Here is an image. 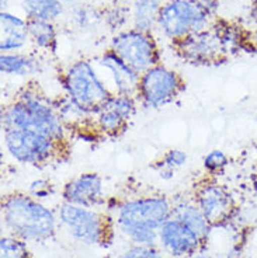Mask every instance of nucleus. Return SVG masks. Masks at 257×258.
Segmentation results:
<instances>
[{"instance_id":"nucleus-16","label":"nucleus","mask_w":257,"mask_h":258,"mask_svg":"<svg viewBox=\"0 0 257 258\" xmlns=\"http://www.w3.org/2000/svg\"><path fill=\"white\" fill-rule=\"evenodd\" d=\"M0 21H2L0 49L3 52L13 51V49H20L21 46H24L27 37L30 35L26 21H23L13 14L6 13V12L2 13Z\"/></svg>"},{"instance_id":"nucleus-22","label":"nucleus","mask_w":257,"mask_h":258,"mask_svg":"<svg viewBox=\"0 0 257 258\" xmlns=\"http://www.w3.org/2000/svg\"><path fill=\"white\" fill-rule=\"evenodd\" d=\"M0 258H31L24 240L19 237H3L0 241Z\"/></svg>"},{"instance_id":"nucleus-1","label":"nucleus","mask_w":257,"mask_h":258,"mask_svg":"<svg viewBox=\"0 0 257 258\" xmlns=\"http://www.w3.org/2000/svg\"><path fill=\"white\" fill-rule=\"evenodd\" d=\"M3 129H24L65 142V125L58 111L39 93L26 90L2 112Z\"/></svg>"},{"instance_id":"nucleus-10","label":"nucleus","mask_w":257,"mask_h":258,"mask_svg":"<svg viewBox=\"0 0 257 258\" xmlns=\"http://www.w3.org/2000/svg\"><path fill=\"white\" fill-rule=\"evenodd\" d=\"M135 97L113 94L94 114V129L106 136L121 135L135 112Z\"/></svg>"},{"instance_id":"nucleus-18","label":"nucleus","mask_w":257,"mask_h":258,"mask_svg":"<svg viewBox=\"0 0 257 258\" xmlns=\"http://www.w3.org/2000/svg\"><path fill=\"white\" fill-rule=\"evenodd\" d=\"M161 7L156 0H135L134 3V19L138 31H149L155 21H158Z\"/></svg>"},{"instance_id":"nucleus-17","label":"nucleus","mask_w":257,"mask_h":258,"mask_svg":"<svg viewBox=\"0 0 257 258\" xmlns=\"http://www.w3.org/2000/svg\"><path fill=\"white\" fill-rule=\"evenodd\" d=\"M23 9L30 20L52 21L62 14L61 0H24Z\"/></svg>"},{"instance_id":"nucleus-23","label":"nucleus","mask_w":257,"mask_h":258,"mask_svg":"<svg viewBox=\"0 0 257 258\" xmlns=\"http://www.w3.org/2000/svg\"><path fill=\"white\" fill-rule=\"evenodd\" d=\"M228 164V156L222 150H211L204 159V167L210 173H218Z\"/></svg>"},{"instance_id":"nucleus-9","label":"nucleus","mask_w":257,"mask_h":258,"mask_svg":"<svg viewBox=\"0 0 257 258\" xmlns=\"http://www.w3.org/2000/svg\"><path fill=\"white\" fill-rule=\"evenodd\" d=\"M59 216L72 236L82 243L100 244L104 239H107L109 227L106 225V220L89 208L65 202Z\"/></svg>"},{"instance_id":"nucleus-29","label":"nucleus","mask_w":257,"mask_h":258,"mask_svg":"<svg viewBox=\"0 0 257 258\" xmlns=\"http://www.w3.org/2000/svg\"><path fill=\"white\" fill-rule=\"evenodd\" d=\"M61 2H69V0H61Z\"/></svg>"},{"instance_id":"nucleus-11","label":"nucleus","mask_w":257,"mask_h":258,"mask_svg":"<svg viewBox=\"0 0 257 258\" xmlns=\"http://www.w3.org/2000/svg\"><path fill=\"white\" fill-rule=\"evenodd\" d=\"M163 248L176 257L191 255L199 248L202 240L179 218H169L159 230Z\"/></svg>"},{"instance_id":"nucleus-12","label":"nucleus","mask_w":257,"mask_h":258,"mask_svg":"<svg viewBox=\"0 0 257 258\" xmlns=\"http://www.w3.org/2000/svg\"><path fill=\"white\" fill-rule=\"evenodd\" d=\"M197 207L211 226L229 220L233 211V200L225 188L217 184H207L197 192Z\"/></svg>"},{"instance_id":"nucleus-27","label":"nucleus","mask_w":257,"mask_h":258,"mask_svg":"<svg viewBox=\"0 0 257 258\" xmlns=\"http://www.w3.org/2000/svg\"><path fill=\"white\" fill-rule=\"evenodd\" d=\"M193 258H208V257H207V255H201V254H199V255H194Z\"/></svg>"},{"instance_id":"nucleus-30","label":"nucleus","mask_w":257,"mask_h":258,"mask_svg":"<svg viewBox=\"0 0 257 258\" xmlns=\"http://www.w3.org/2000/svg\"><path fill=\"white\" fill-rule=\"evenodd\" d=\"M256 26H257V14H256Z\"/></svg>"},{"instance_id":"nucleus-21","label":"nucleus","mask_w":257,"mask_h":258,"mask_svg":"<svg viewBox=\"0 0 257 258\" xmlns=\"http://www.w3.org/2000/svg\"><path fill=\"white\" fill-rule=\"evenodd\" d=\"M28 32L39 48H54L55 44V30L51 21L42 20H30L27 21Z\"/></svg>"},{"instance_id":"nucleus-14","label":"nucleus","mask_w":257,"mask_h":258,"mask_svg":"<svg viewBox=\"0 0 257 258\" xmlns=\"http://www.w3.org/2000/svg\"><path fill=\"white\" fill-rule=\"evenodd\" d=\"M103 197V181L96 173H84L71 180L64 188V200L77 207L93 208Z\"/></svg>"},{"instance_id":"nucleus-19","label":"nucleus","mask_w":257,"mask_h":258,"mask_svg":"<svg viewBox=\"0 0 257 258\" xmlns=\"http://www.w3.org/2000/svg\"><path fill=\"white\" fill-rule=\"evenodd\" d=\"M181 222H184L193 232L198 234V237L202 241L207 239L208 233H210V223L205 219V216L199 211L198 207L194 205H184V207L179 208L177 211V216Z\"/></svg>"},{"instance_id":"nucleus-26","label":"nucleus","mask_w":257,"mask_h":258,"mask_svg":"<svg viewBox=\"0 0 257 258\" xmlns=\"http://www.w3.org/2000/svg\"><path fill=\"white\" fill-rule=\"evenodd\" d=\"M30 192H31L35 198H48L52 194L51 182L45 180L34 181V182H31Z\"/></svg>"},{"instance_id":"nucleus-3","label":"nucleus","mask_w":257,"mask_h":258,"mask_svg":"<svg viewBox=\"0 0 257 258\" xmlns=\"http://www.w3.org/2000/svg\"><path fill=\"white\" fill-rule=\"evenodd\" d=\"M2 212L6 226L19 239L42 241L55 232L54 213L31 197L14 194L3 200Z\"/></svg>"},{"instance_id":"nucleus-25","label":"nucleus","mask_w":257,"mask_h":258,"mask_svg":"<svg viewBox=\"0 0 257 258\" xmlns=\"http://www.w3.org/2000/svg\"><path fill=\"white\" fill-rule=\"evenodd\" d=\"M121 258H163L155 247L150 245H136L125 252Z\"/></svg>"},{"instance_id":"nucleus-7","label":"nucleus","mask_w":257,"mask_h":258,"mask_svg":"<svg viewBox=\"0 0 257 258\" xmlns=\"http://www.w3.org/2000/svg\"><path fill=\"white\" fill-rule=\"evenodd\" d=\"M183 89L184 83L176 72L156 64L141 75L138 98L148 107L159 108L172 103Z\"/></svg>"},{"instance_id":"nucleus-20","label":"nucleus","mask_w":257,"mask_h":258,"mask_svg":"<svg viewBox=\"0 0 257 258\" xmlns=\"http://www.w3.org/2000/svg\"><path fill=\"white\" fill-rule=\"evenodd\" d=\"M0 71L5 75L27 76L37 72V63L35 60L23 55H2Z\"/></svg>"},{"instance_id":"nucleus-24","label":"nucleus","mask_w":257,"mask_h":258,"mask_svg":"<svg viewBox=\"0 0 257 258\" xmlns=\"http://www.w3.org/2000/svg\"><path fill=\"white\" fill-rule=\"evenodd\" d=\"M187 153L180 149H170L167 150L166 155L163 157V167L177 168L186 164Z\"/></svg>"},{"instance_id":"nucleus-8","label":"nucleus","mask_w":257,"mask_h":258,"mask_svg":"<svg viewBox=\"0 0 257 258\" xmlns=\"http://www.w3.org/2000/svg\"><path fill=\"white\" fill-rule=\"evenodd\" d=\"M111 51L141 76L158 64V49L146 32L131 30L118 34L111 42Z\"/></svg>"},{"instance_id":"nucleus-15","label":"nucleus","mask_w":257,"mask_h":258,"mask_svg":"<svg viewBox=\"0 0 257 258\" xmlns=\"http://www.w3.org/2000/svg\"><path fill=\"white\" fill-rule=\"evenodd\" d=\"M98 63L101 64L106 71L110 72L116 84V94L138 98L141 76L132 68H129L128 64L118 58L113 51L104 53Z\"/></svg>"},{"instance_id":"nucleus-6","label":"nucleus","mask_w":257,"mask_h":258,"mask_svg":"<svg viewBox=\"0 0 257 258\" xmlns=\"http://www.w3.org/2000/svg\"><path fill=\"white\" fill-rule=\"evenodd\" d=\"M5 143L16 160L27 164H44L58 155L64 142L24 129H6Z\"/></svg>"},{"instance_id":"nucleus-5","label":"nucleus","mask_w":257,"mask_h":258,"mask_svg":"<svg viewBox=\"0 0 257 258\" xmlns=\"http://www.w3.org/2000/svg\"><path fill=\"white\" fill-rule=\"evenodd\" d=\"M65 89L72 103L90 115L96 114L113 96L86 60L75 62L68 69L65 73Z\"/></svg>"},{"instance_id":"nucleus-13","label":"nucleus","mask_w":257,"mask_h":258,"mask_svg":"<svg viewBox=\"0 0 257 258\" xmlns=\"http://www.w3.org/2000/svg\"><path fill=\"white\" fill-rule=\"evenodd\" d=\"M183 58L191 60L193 63H208L224 49V41L217 35H212L210 32L201 31L187 35L184 38L177 39Z\"/></svg>"},{"instance_id":"nucleus-28","label":"nucleus","mask_w":257,"mask_h":258,"mask_svg":"<svg viewBox=\"0 0 257 258\" xmlns=\"http://www.w3.org/2000/svg\"><path fill=\"white\" fill-rule=\"evenodd\" d=\"M156 2H166V0H156Z\"/></svg>"},{"instance_id":"nucleus-4","label":"nucleus","mask_w":257,"mask_h":258,"mask_svg":"<svg viewBox=\"0 0 257 258\" xmlns=\"http://www.w3.org/2000/svg\"><path fill=\"white\" fill-rule=\"evenodd\" d=\"M214 9L212 0H172L161 7L158 23L167 37L181 39L205 31Z\"/></svg>"},{"instance_id":"nucleus-2","label":"nucleus","mask_w":257,"mask_h":258,"mask_svg":"<svg viewBox=\"0 0 257 258\" xmlns=\"http://www.w3.org/2000/svg\"><path fill=\"white\" fill-rule=\"evenodd\" d=\"M170 213L172 208L165 198H141L121 205L117 222L129 239L139 245L153 247Z\"/></svg>"}]
</instances>
